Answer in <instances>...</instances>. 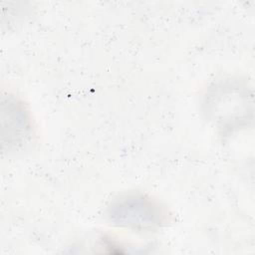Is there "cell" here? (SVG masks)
Segmentation results:
<instances>
[{
  "instance_id": "obj_2",
  "label": "cell",
  "mask_w": 255,
  "mask_h": 255,
  "mask_svg": "<svg viewBox=\"0 0 255 255\" xmlns=\"http://www.w3.org/2000/svg\"><path fill=\"white\" fill-rule=\"evenodd\" d=\"M2 122L4 136L8 137V147L25 142L31 133V123L27 112L17 101L8 99L2 104Z\"/></svg>"
},
{
  "instance_id": "obj_1",
  "label": "cell",
  "mask_w": 255,
  "mask_h": 255,
  "mask_svg": "<svg viewBox=\"0 0 255 255\" xmlns=\"http://www.w3.org/2000/svg\"><path fill=\"white\" fill-rule=\"evenodd\" d=\"M112 221L134 230H151L163 221V212L149 197L130 193L116 199L109 211Z\"/></svg>"
}]
</instances>
